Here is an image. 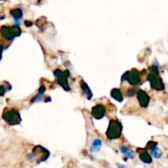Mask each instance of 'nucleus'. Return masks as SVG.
Returning <instances> with one entry per match:
<instances>
[{"mask_svg":"<svg viewBox=\"0 0 168 168\" xmlns=\"http://www.w3.org/2000/svg\"><path fill=\"white\" fill-rule=\"evenodd\" d=\"M101 146H102V141H101L100 140H96L93 143L91 151H93V152L98 151V150L100 149Z\"/></svg>","mask_w":168,"mask_h":168,"instance_id":"f8f14e48","label":"nucleus"},{"mask_svg":"<svg viewBox=\"0 0 168 168\" xmlns=\"http://www.w3.org/2000/svg\"><path fill=\"white\" fill-rule=\"evenodd\" d=\"M2 50H3V47H2V45H0V60H1V58H2Z\"/></svg>","mask_w":168,"mask_h":168,"instance_id":"a211bd4d","label":"nucleus"},{"mask_svg":"<svg viewBox=\"0 0 168 168\" xmlns=\"http://www.w3.org/2000/svg\"><path fill=\"white\" fill-rule=\"evenodd\" d=\"M2 118L10 125H17L21 122V116L17 110L11 109L4 112Z\"/></svg>","mask_w":168,"mask_h":168,"instance_id":"7ed1b4c3","label":"nucleus"},{"mask_svg":"<svg viewBox=\"0 0 168 168\" xmlns=\"http://www.w3.org/2000/svg\"><path fill=\"white\" fill-rule=\"evenodd\" d=\"M21 31L17 26H14L12 27L3 26L1 27V35L5 40H12L16 36L21 35Z\"/></svg>","mask_w":168,"mask_h":168,"instance_id":"f03ea898","label":"nucleus"},{"mask_svg":"<svg viewBox=\"0 0 168 168\" xmlns=\"http://www.w3.org/2000/svg\"><path fill=\"white\" fill-rule=\"evenodd\" d=\"M105 107L103 105H96L92 109V115L96 119H101L105 115Z\"/></svg>","mask_w":168,"mask_h":168,"instance_id":"0eeeda50","label":"nucleus"},{"mask_svg":"<svg viewBox=\"0 0 168 168\" xmlns=\"http://www.w3.org/2000/svg\"><path fill=\"white\" fill-rule=\"evenodd\" d=\"M81 87L82 89H83V90H84V92L85 93H86V95L88 96V98H92V93H91V90L89 89V88L88 87V85H87L85 83H84L83 80L81 81Z\"/></svg>","mask_w":168,"mask_h":168,"instance_id":"9b49d317","label":"nucleus"},{"mask_svg":"<svg viewBox=\"0 0 168 168\" xmlns=\"http://www.w3.org/2000/svg\"><path fill=\"white\" fill-rule=\"evenodd\" d=\"M122 80H128L130 84H132V85H136V84H140L141 77H140V73L138 71H127L126 74H124Z\"/></svg>","mask_w":168,"mask_h":168,"instance_id":"39448f33","label":"nucleus"},{"mask_svg":"<svg viewBox=\"0 0 168 168\" xmlns=\"http://www.w3.org/2000/svg\"><path fill=\"white\" fill-rule=\"evenodd\" d=\"M121 151H122V153L126 155V156L130 157V158H133L134 157H135V153H134V151H132V150L128 149V148H126V146H122V147H121Z\"/></svg>","mask_w":168,"mask_h":168,"instance_id":"1a4fd4ad","label":"nucleus"},{"mask_svg":"<svg viewBox=\"0 0 168 168\" xmlns=\"http://www.w3.org/2000/svg\"><path fill=\"white\" fill-rule=\"evenodd\" d=\"M54 75L56 76L57 80L58 82L60 85L64 88L67 90H69L70 88L68 86V82H67V77H68V73L67 71L62 72L60 70H57L54 71Z\"/></svg>","mask_w":168,"mask_h":168,"instance_id":"423d86ee","label":"nucleus"},{"mask_svg":"<svg viewBox=\"0 0 168 168\" xmlns=\"http://www.w3.org/2000/svg\"><path fill=\"white\" fill-rule=\"evenodd\" d=\"M112 96L113 97V98L116 99V100L119 101V102H121V101H122V93H121V91H120L119 89H114L112 91Z\"/></svg>","mask_w":168,"mask_h":168,"instance_id":"9d476101","label":"nucleus"},{"mask_svg":"<svg viewBox=\"0 0 168 168\" xmlns=\"http://www.w3.org/2000/svg\"><path fill=\"white\" fill-rule=\"evenodd\" d=\"M45 90V87H41V88H40V90H39V93H38V95L35 97V99L33 100V103H34V102H38V101H40L41 98H42L43 96H44Z\"/></svg>","mask_w":168,"mask_h":168,"instance_id":"4468645a","label":"nucleus"},{"mask_svg":"<svg viewBox=\"0 0 168 168\" xmlns=\"http://www.w3.org/2000/svg\"><path fill=\"white\" fill-rule=\"evenodd\" d=\"M11 14L13 16V17H14L15 19L17 20V19L21 18V16H22V11H21L20 8H16V9L11 11Z\"/></svg>","mask_w":168,"mask_h":168,"instance_id":"ddd939ff","label":"nucleus"},{"mask_svg":"<svg viewBox=\"0 0 168 168\" xmlns=\"http://www.w3.org/2000/svg\"><path fill=\"white\" fill-rule=\"evenodd\" d=\"M137 95L138 99L140 101V103L141 104V106L147 107L148 104H149V97L147 93H145L144 91H143V90H140L137 93Z\"/></svg>","mask_w":168,"mask_h":168,"instance_id":"6e6552de","label":"nucleus"},{"mask_svg":"<svg viewBox=\"0 0 168 168\" xmlns=\"http://www.w3.org/2000/svg\"><path fill=\"white\" fill-rule=\"evenodd\" d=\"M6 93V89L2 85H0V96H3Z\"/></svg>","mask_w":168,"mask_h":168,"instance_id":"f3484780","label":"nucleus"},{"mask_svg":"<svg viewBox=\"0 0 168 168\" xmlns=\"http://www.w3.org/2000/svg\"><path fill=\"white\" fill-rule=\"evenodd\" d=\"M157 68L155 71H152L151 74L149 76V80L151 86L155 89L157 90H162L164 89L163 83L162 81V79L159 77L158 74H157Z\"/></svg>","mask_w":168,"mask_h":168,"instance_id":"20e7f679","label":"nucleus"},{"mask_svg":"<svg viewBox=\"0 0 168 168\" xmlns=\"http://www.w3.org/2000/svg\"><path fill=\"white\" fill-rule=\"evenodd\" d=\"M152 149L151 150V153H152V154L155 157H157V158H158V157H160L162 156L161 150L159 149H157V146L156 147L153 148V149Z\"/></svg>","mask_w":168,"mask_h":168,"instance_id":"2eb2a0df","label":"nucleus"},{"mask_svg":"<svg viewBox=\"0 0 168 168\" xmlns=\"http://www.w3.org/2000/svg\"><path fill=\"white\" fill-rule=\"evenodd\" d=\"M122 126L118 121L113 120L110 122L109 127L107 129V136L109 139H117L119 138L122 134Z\"/></svg>","mask_w":168,"mask_h":168,"instance_id":"f257e3e1","label":"nucleus"},{"mask_svg":"<svg viewBox=\"0 0 168 168\" xmlns=\"http://www.w3.org/2000/svg\"><path fill=\"white\" fill-rule=\"evenodd\" d=\"M140 158L142 159V161L146 162H151V158H150L149 155L148 154L147 152H145V151L140 154Z\"/></svg>","mask_w":168,"mask_h":168,"instance_id":"dca6fc26","label":"nucleus"}]
</instances>
